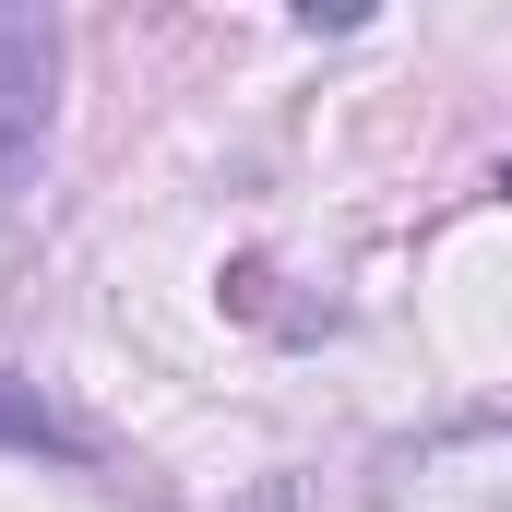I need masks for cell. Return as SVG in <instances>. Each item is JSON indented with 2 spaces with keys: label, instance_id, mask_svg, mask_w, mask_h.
Here are the masks:
<instances>
[{
  "label": "cell",
  "instance_id": "3",
  "mask_svg": "<svg viewBox=\"0 0 512 512\" xmlns=\"http://www.w3.org/2000/svg\"><path fill=\"white\" fill-rule=\"evenodd\" d=\"M0 441H72V429H60L48 405H12V393H0Z\"/></svg>",
  "mask_w": 512,
  "mask_h": 512
},
{
  "label": "cell",
  "instance_id": "1",
  "mask_svg": "<svg viewBox=\"0 0 512 512\" xmlns=\"http://www.w3.org/2000/svg\"><path fill=\"white\" fill-rule=\"evenodd\" d=\"M370 512H512V417L417 429L370 465Z\"/></svg>",
  "mask_w": 512,
  "mask_h": 512
},
{
  "label": "cell",
  "instance_id": "2",
  "mask_svg": "<svg viewBox=\"0 0 512 512\" xmlns=\"http://www.w3.org/2000/svg\"><path fill=\"white\" fill-rule=\"evenodd\" d=\"M24 131H48V24H0V191L24 167Z\"/></svg>",
  "mask_w": 512,
  "mask_h": 512
}]
</instances>
